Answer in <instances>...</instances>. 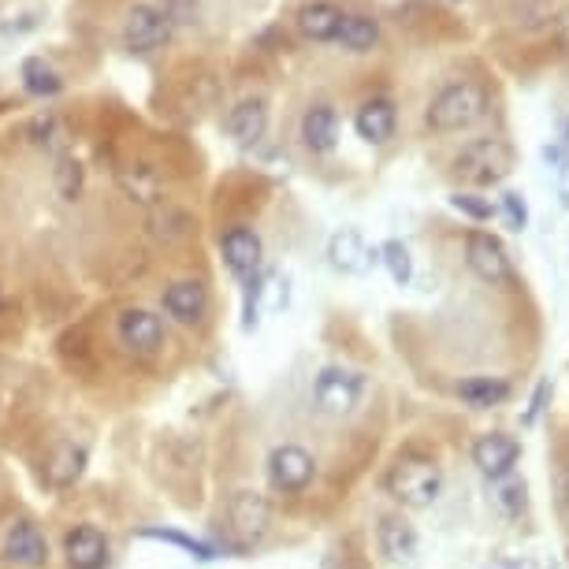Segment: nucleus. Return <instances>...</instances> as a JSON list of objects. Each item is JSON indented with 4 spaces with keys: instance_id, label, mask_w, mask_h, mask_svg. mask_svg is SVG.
I'll return each instance as SVG.
<instances>
[{
    "instance_id": "1",
    "label": "nucleus",
    "mask_w": 569,
    "mask_h": 569,
    "mask_svg": "<svg viewBox=\"0 0 569 569\" xmlns=\"http://www.w3.org/2000/svg\"><path fill=\"white\" fill-rule=\"evenodd\" d=\"M485 116H488V90L480 82L461 79L436 93L425 112V123L439 134H455V131H466L472 123H480Z\"/></svg>"
},
{
    "instance_id": "2",
    "label": "nucleus",
    "mask_w": 569,
    "mask_h": 569,
    "mask_svg": "<svg viewBox=\"0 0 569 569\" xmlns=\"http://www.w3.org/2000/svg\"><path fill=\"white\" fill-rule=\"evenodd\" d=\"M383 488H388V496L395 502H402V507L425 510V507H432L439 499V491H443V469L425 455H399L395 466L388 469V477H383Z\"/></svg>"
},
{
    "instance_id": "3",
    "label": "nucleus",
    "mask_w": 569,
    "mask_h": 569,
    "mask_svg": "<svg viewBox=\"0 0 569 569\" xmlns=\"http://www.w3.org/2000/svg\"><path fill=\"white\" fill-rule=\"evenodd\" d=\"M513 171V149L502 138H472L455 157V176L472 187H496Z\"/></svg>"
},
{
    "instance_id": "4",
    "label": "nucleus",
    "mask_w": 569,
    "mask_h": 569,
    "mask_svg": "<svg viewBox=\"0 0 569 569\" xmlns=\"http://www.w3.org/2000/svg\"><path fill=\"white\" fill-rule=\"evenodd\" d=\"M466 264L480 283H491V287H513V279H518L507 246H502L491 231L472 228L466 234Z\"/></svg>"
},
{
    "instance_id": "5",
    "label": "nucleus",
    "mask_w": 569,
    "mask_h": 569,
    "mask_svg": "<svg viewBox=\"0 0 569 569\" xmlns=\"http://www.w3.org/2000/svg\"><path fill=\"white\" fill-rule=\"evenodd\" d=\"M361 395H365V376L353 369H342V365H328L313 380V402L320 413L347 417L358 410Z\"/></svg>"
},
{
    "instance_id": "6",
    "label": "nucleus",
    "mask_w": 569,
    "mask_h": 569,
    "mask_svg": "<svg viewBox=\"0 0 569 569\" xmlns=\"http://www.w3.org/2000/svg\"><path fill=\"white\" fill-rule=\"evenodd\" d=\"M317 477V458L309 455L306 447L298 443H279L272 455H268V485L283 496H298L313 485Z\"/></svg>"
},
{
    "instance_id": "7",
    "label": "nucleus",
    "mask_w": 569,
    "mask_h": 569,
    "mask_svg": "<svg viewBox=\"0 0 569 569\" xmlns=\"http://www.w3.org/2000/svg\"><path fill=\"white\" fill-rule=\"evenodd\" d=\"M171 38V19L157 4H134L123 19V46L131 52H153Z\"/></svg>"
},
{
    "instance_id": "8",
    "label": "nucleus",
    "mask_w": 569,
    "mask_h": 569,
    "mask_svg": "<svg viewBox=\"0 0 569 569\" xmlns=\"http://www.w3.org/2000/svg\"><path fill=\"white\" fill-rule=\"evenodd\" d=\"M220 253H223V264L231 268L234 279L250 283L253 276H261V261H264V242L261 234L250 231V228H231L220 234Z\"/></svg>"
},
{
    "instance_id": "9",
    "label": "nucleus",
    "mask_w": 569,
    "mask_h": 569,
    "mask_svg": "<svg viewBox=\"0 0 569 569\" xmlns=\"http://www.w3.org/2000/svg\"><path fill=\"white\" fill-rule=\"evenodd\" d=\"M228 525L242 547L257 543L268 532V525H272V507H268V499L261 491H239L228 507Z\"/></svg>"
},
{
    "instance_id": "10",
    "label": "nucleus",
    "mask_w": 569,
    "mask_h": 569,
    "mask_svg": "<svg viewBox=\"0 0 569 569\" xmlns=\"http://www.w3.org/2000/svg\"><path fill=\"white\" fill-rule=\"evenodd\" d=\"M521 458V443L507 432H488L472 443V466L485 472L488 480H507Z\"/></svg>"
},
{
    "instance_id": "11",
    "label": "nucleus",
    "mask_w": 569,
    "mask_h": 569,
    "mask_svg": "<svg viewBox=\"0 0 569 569\" xmlns=\"http://www.w3.org/2000/svg\"><path fill=\"white\" fill-rule=\"evenodd\" d=\"M328 261L342 276H365L376 261H380V253L365 242V234L358 228H342L328 239Z\"/></svg>"
},
{
    "instance_id": "12",
    "label": "nucleus",
    "mask_w": 569,
    "mask_h": 569,
    "mask_svg": "<svg viewBox=\"0 0 569 569\" xmlns=\"http://www.w3.org/2000/svg\"><path fill=\"white\" fill-rule=\"evenodd\" d=\"M109 536L101 529H93V525H74L63 536V558H68L71 569H104L109 566Z\"/></svg>"
},
{
    "instance_id": "13",
    "label": "nucleus",
    "mask_w": 569,
    "mask_h": 569,
    "mask_svg": "<svg viewBox=\"0 0 569 569\" xmlns=\"http://www.w3.org/2000/svg\"><path fill=\"white\" fill-rule=\"evenodd\" d=\"M4 558L12 566H23V569H38L49 562V540L46 532L38 529L34 521H12L4 532Z\"/></svg>"
},
{
    "instance_id": "14",
    "label": "nucleus",
    "mask_w": 569,
    "mask_h": 569,
    "mask_svg": "<svg viewBox=\"0 0 569 569\" xmlns=\"http://www.w3.org/2000/svg\"><path fill=\"white\" fill-rule=\"evenodd\" d=\"M116 182L138 206H160V198H164V176L149 160H127L116 168Z\"/></svg>"
},
{
    "instance_id": "15",
    "label": "nucleus",
    "mask_w": 569,
    "mask_h": 569,
    "mask_svg": "<svg viewBox=\"0 0 569 569\" xmlns=\"http://www.w3.org/2000/svg\"><path fill=\"white\" fill-rule=\"evenodd\" d=\"M160 306H164V313L171 320H179V325H201V317H206V309H209V295L198 279H176L171 287H164Z\"/></svg>"
},
{
    "instance_id": "16",
    "label": "nucleus",
    "mask_w": 569,
    "mask_h": 569,
    "mask_svg": "<svg viewBox=\"0 0 569 569\" xmlns=\"http://www.w3.org/2000/svg\"><path fill=\"white\" fill-rule=\"evenodd\" d=\"M120 342L134 353H157L164 342V325L149 309H127L120 317Z\"/></svg>"
},
{
    "instance_id": "17",
    "label": "nucleus",
    "mask_w": 569,
    "mask_h": 569,
    "mask_svg": "<svg viewBox=\"0 0 569 569\" xmlns=\"http://www.w3.org/2000/svg\"><path fill=\"white\" fill-rule=\"evenodd\" d=\"M223 131H228L239 146H257L268 131V104L264 98H246L223 116Z\"/></svg>"
},
{
    "instance_id": "18",
    "label": "nucleus",
    "mask_w": 569,
    "mask_h": 569,
    "mask_svg": "<svg viewBox=\"0 0 569 569\" xmlns=\"http://www.w3.org/2000/svg\"><path fill=\"white\" fill-rule=\"evenodd\" d=\"M395 127H399V112H395V101H388V98L365 101L358 109V116H353V131H358L369 146L391 142Z\"/></svg>"
},
{
    "instance_id": "19",
    "label": "nucleus",
    "mask_w": 569,
    "mask_h": 569,
    "mask_svg": "<svg viewBox=\"0 0 569 569\" xmlns=\"http://www.w3.org/2000/svg\"><path fill=\"white\" fill-rule=\"evenodd\" d=\"M376 540H380V551L391 558V562H413L417 547V529L399 513H388V518L380 521V529H376Z\"/></svg>"
},
{
    "instance_id": "20",
    "label": "nucleus",
    "mask_w": 569,
    "mask_h": 569,
    "mask_svg": "<svg viewBox=\"0 0 569 569\" xmlns=\"http://www.w3.org/2000/svg\"><path fill=\"white\" fill-rule=\"evenodd\" d=\"M302 142L313 149V153H331L339 142V116L331 104H313L302 116Z\"/></svg>"
},
{
    "instance_id": "21",
    "label": "nucleus",
    "mask_w": 569,
    "mask_h": 569,
    "mask_svg": "<svg viewBox=\"0 0 569 569\" xmlns=\"http://www.w3.org/2000/svg\"><path fill=\"white\" fill-rule=\"evenodd\" d=\"M342 27V8H336L331 0H313V4L298 8V30L313 41H336Z\"/></svg>"
},
{
    "instance_id": "22",
    "label": "nucleus",
    "mask_w": 569,
    "mask_h": 569,
    "mask_svg": "<svg viewBox=\"0 0 569 569\" xmlns=\"http://www.w3.org/2000/svg\"><path fill=\"white\" fill-rule=\"evenodd\" d=\"M455 391L472 410H491V406H502L510 399V380H502V376H469Z\"/></svg>"
},
{
    "instance_id": "23",
    "label": "nucleus",
    "mask_w": 569,
    "mask_h": 569,
    "mask_svg": "<svg viewBox=\"0 0 569 569\" xmlns=\"http://www.w3.org/2000/svg\"><path fill=\"white\" fill-rule=\"evenodd\" d=\"M82 469H86V450L74 443H60L46 466V480L49 488H71L82 477Z\"/></svg>"
},
{
    "instance_id": "24",
    "label": "nucleus",
    "mask_w": 569,
    "mask_h": 569,
    "mask_svg": "<svg viewBox=\"0 0 569 569\" xmlns=\"http://www.w3.org/2000/svg\"><path fill=\"white\" fill-rule=\"evenodd\" d=\"M23 90L30 98H57L63 90V79L46 57H27L23 60Z\"/></svg>"
},
{
    "instance_id": "25",
    "label": "nucleus",
    "mask_w": 569,
    "mask_h": 569,
    "mask_svg": "<svg viewBox=\"0 0 569 569\" xmlns=\"http://www.w3.org/2000/svg\"><path fill=\"white\" fill-rule=\"evenodd\" d=\"M336 41L350 52H369L376 41H380V23H376L372 16H361V12L342 16V27H339Z\"/></svg>"
},
{
    "instance_id": "26",
    "label": "nucleus",
    "mask_w": 569,
    "mask_h": 569,
    "mask_svg": "<svg viewBox=\"0 0 569 569\" xmlns=\"http://www.w3.org/2000/svg\"><path fill=\"white\" fill-rule=\"evenodd\" d=\"M142 540H160V543H171V547H182L190 558H198V562H209V558H217V547L206 543V540H194V536L179 532V529H142L138 532Z\"/></svg>"
},
{
    "instance_id": "27",
    "label": "nucleus",
    "mask_w": 569,
    "mask_h": 569,
    "mask_svg": "<svg viewBox=\"0 0 569 569\" xmlns=\"http://www.w3.org/2000/svg\"><path fill=\"white\" fill-rule=\"evenodd\" d=\"M380 264L388 268V276L395 279L399 287H406L413 279V257H410V246H406L402 239H388L380 246Z\"/></svg>"
},
{
    "instance_id": "28",
    "label": "nucleus",
    "mask_w": 569,
    "mask_h": 569,
    "mask_svg": "<svg viewBox=\"0 0 569 569\" xmlns=\"http://www.w3.org/2000/svg\"><path fill=\"white\" fill-rule=\"evenodd\" d=\"M52 179H57V194L63 201H74V198L82 194V164L74 157H60L57 171H52Z\"/></svg>"
},
{
    "instance_id": "29",
    "label": "nucleus",
    "mask_w": 569,
    "mask_h": 569,
    "mask_svg": "<svg viewBox=\"0 0 569 569\" xmlns=\"http://www.w3.org/2000/svg\"><path fill=\"white\" fill-rule=\"evenodd\" d=\"M27 134H30V142H34V146H46V149H60V146H63V138H68V134H63V123H60L52 112H41L38 120L27 127Z\"/></svg>"
},
{
    "instance_id": "30",
    "label": "nucleus",
    "mask_w": 569,
    "mask_h": 569,
    "mask_svg": "<svg viewBox=\"0 0 569 569\" xmlns=\"http://www.w3.org/2000/svg\"><path fill=\"white\" fill-rule=\"evenodd\" d=\"M496 485H499L496 502L502 507V513H510V518H513V513H521V510H525V502H529V485L513 477V472H510L507 480H496Z\"/></svg>"
},
{
    "instance_id": "31",
    "label": "nucleus",
    "mask_w": 569,
    "mask_h": 569,
    "mask_svg": "<svg viewBox=\"0 0 569 569\" xmlns=\"http://www.w3.org/2000/svg\"><path fill=\"white\" fill-rule=\"evenodd\" d=\"M450 209L461 212V217H469V220H477V223H485L496 217V206H491L488 198H480V194H450Z\"/></svg>"
},
{
    "instance_id": "32",
    "label": "nucleus",
    "mask_w": 569,
    "mask_h": 569,
    "mask_svg": "<svg viewBox=\"0 0 569 569\" xmlns=\"http://www.w3.org/2000/svg\"><path fill=\"white\" fill-rule=\"evenodd\" d=\"M499 209H502V220H507L510 231L529 228V206H525V194H518V190H507V194L499 198Z\"/></svg>"
},
{
    "instance_id": "33",
    "label": "nucleus",
    "mask_w": 569,
    "mask_h": 569,
    "mask_svg": "<svg viewBox=\"0 0 569 569\" xmlns=\"http://www.w3.org/2000/svg\"><path fill=\"white\" fill-rule=\"evenodd\" d=\"M513 16H518L521 27H540V23H551L555 8H551V0H513Z\"/></svg>"
},
{
    "instance_id": "34",
    "label": "nucleus",
    "mask_w": 569,
    "mask_h": 569,
    "mask_svg": "<svg viewBox=\"0 0 569 569\" xmlns=\"http://www.w3.org/2000/svg\"><path fill=\"white\" fill-rule=\"evenodd\" d=\"M551 34H555V46L562 57H569V8L551 16Z\"/></svg>"
},
{
    "instance_id": "35",
    "label": "nucleus",
    "mask_w": 569,
    "mask_h": 569,
    "mask_svg": "<svg viewBox=\"0 0 569 569\" xmlns=\"http://www.w3.org/2000/svg\"><path fill=\"white\" fill-rule=\"evenodd\" d=\"M547 395H551V380H543L540 388H536L532 395V402H529V413H525V425H536V417H540L543 410V402H547Z\"/></svg>"
},
{
    "instance_id": "36",
    "label": "nucleus",
    "mask_w": 569,
    "mask_h": 569,
    "mask_svg": "<svg viewBox=\"0 0 569 569\" xmlns=\"http://www.w3.org/2000/svg\"><path fill=\"white\" fill-rule=\"evenodd\" d=\"M543 160H547V164H555L558 176H566V171H569V149L566 146H547Z\"/></svg>"
},
{
    "instance_id": "37",
    "label": "nucleus",
    "mask_w": 569,
    "mask_h": 569,
    "mask_svg": "<svg viewBox=\"0 0 569 569\" xmlns=\"http://www.w3.org/2000/svg\"><path fill=\"white\" fill-rule=\"evenodd\" d=\"M23 19V23H4L0 30H4V34H23V30H34L38 27V16H19Z\"/></svg>"
},
{
    "instance_id": "38",
    "label": "nucleus",
    "mask_w": 569,
    "mask_h": 569,
    "mask_svg": "<svg viewBox=\"0 0 569 569\" xmlns=\"http://www.w3.org/2000/svg\"><path fill=\"white\" fill-rule=\"evenodd\" d=\"M488 569H536L532 562H521V558H496Z\"/></svg>"
},
{
    "instance_id": "39",
    "label": "nucleus",
    "mask_w": 569,
    "mask_h": 569,
    "mask_svg": "<svg viewBox=\"0 0 569 569\" xmlns=\"http://www.w3.org/2000/svg\"><path fill=\"white\" fill-rule=\"evenodd\" d=\"M562 146L569 149V123H566V131H562Z\"/></svg>"
},
{
    "instance_id": "40",
    "label": "nucleus",
    "mask_w": 569,
    "mask_h": 569,
    "mask_svg": "<svg viewBox=\"0 0 569 569\" xmlns=\"http://www.w3.org/2000/svg\"><path fill=\"white\" fill-rule=\"evenodd\" d=\"M562 496H566V502H569V485H566V488H562Z\"/></svg>"
},
{
    "instance_id": "41",
    "label": "nucleus",
    "mask_w": 569,
    "mask_h": 569,
    "mask_svg": "<svg viewBox=\"0 0 569 569\" xmlns=\"http://www.w3.org/2000/svg\"><path fill=\"white\" fill-rule=\"evenodd\" d=\"M0 309H4V295H0Z\"/></svg>"
}]
</instances>
